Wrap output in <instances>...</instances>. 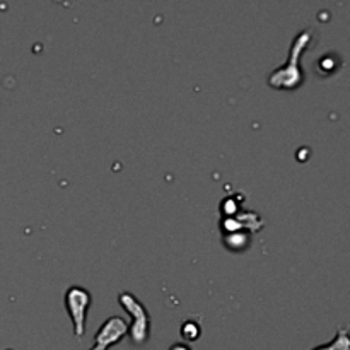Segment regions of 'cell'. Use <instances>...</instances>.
I'll return each instance as SVG.
<instances>
[{
  "mask_svg": "<svg viewBox=\"0 0 350 350\" xmlns=\"http://www.w3.org/2000/svg\"><path fill=\"white\" fill-rule=\"evenodd\" d=\"M180 335L185 342H197L202 337V327L198 321L187 320L181 323Z\"/></svg>",
  "mask_w": 350,
  "mask_h": 350,
  "instance_id": "ba28073f",
  "label": "cell"
},
{
  "mask_svg": "<svg viewBox=\"0 0 350 350\" xmlns=\"http://www.w3.org/2000/svg\"><path fill=\"white\" fill-rule=\"evenodd\" d=\"M170 350H191V347L188 344H174V345H171L170 347Z\"/></svg>",
  "mask_w": 350,
  "mask_h": 350,
  "instance_id": "9c48e42d",
  "label": "cell"
},
{
  "mask_svg": "<svg viewBox=\"0 0 350 350\" xmlns=\"http://www.w3.org/2000/svg\"><path fill=\"white\" fill-rule=\"evenodd\" d=\"M118 303L122 304L123 310L129 313V337L135 347H142L150 338V314L147 308L144 306L142 301L132 293H122L118 296Z\"/></svg>",
  "mask_w": 350,
  "mask_h": 350,
  "instance_id": "7a4b0ae2",
  "label": "cell"
},
{
  "mask_svg": "<svg viewBox=\"0 0 350 350\" xmlns=\"http://www.w3.org/2000/svg\"><path fill=\"white\" fill-rule=\"evenodd\" d=\"M313 350H350V338H349V330L345 327L338 328L337 335L334 337V340L328 342L325 345H318Z\"/></svg>",
  "mask_w": 350,
  "mask_h": 350,
  "instance_id": "52a82bcc",
  "label": "cell"
},
{
  "mask_svg": "<svg viewBox=\"0 0 350 350\" xmlns=\"http://www.w3.org/2000/svg\"><path fill=\"white\" fill-rule=\"evenodd\" d=\"M313 40L311 29H304L294 38L289 50V58L269 75V85L277 91H294L304 84V72L301 68V57Z\"/></svg>",
  "mask_w": 350,
  "mask_h": 350,
  "instance_id": "6da1fadb",
  "label": "cell"
},
{
  "mask_svg": "<svg viewBox=\"0 0 350 350\" xmlns=\"http://www.w3.org/2000/svg\"><path fill=\"white\" fill-rule=\"evenodd\" d=\"M222 241L224 246L229 252H245L246 248H250V243H252V232L246 231H234V232H226L222 234Z\"/></svg>",
  "mask_w": 350,
  "mask_h": 350,
  "instance_id": "8992f818",
  "label": "cell"
},
{
  "mask_svg": "<svg viewBox=\"0 0 350 350\" xmlns=\"http://www.w3.org/2000/svg\"><path fill=\"white\" fill-rule=\"evenodd\" d=\"M92 304V296L88 289L81 286H70L65 291V308L74 327V337L81 340L85 335L88 311Z\"/></svg>",
  "mask_w": 350,
  "mask_h": 350,
  "instance_id": "3957f363",
  "label": "cell"
},
{
  "mask_svg": "<svg viewBox=\"0 0 350 350\" xmlns=\"http://www.w3.org/2000/svg\"><path fill=\"white\" fill-rule=\"evenodd\" d=\"M263 226H265V222H263V219L256 212L239 211L238 214L231 215V217L221 219L222 234L234 231H246L253 234V232H258Z\"/></svg>",
  "mask_w": 350,
  "mask_h": 350,
  "instance_id": "5b68a950",
  "label": "cell"
},
{
  "mask_svg": "<svg viewBox=\"0 0 350 350\" xmlns=\"http://www.w3.org/2000/svg\"><path fill=\"white\" fill-rule=\"evenodd\" d=\"M129 335V323L122 317H109L99 327L94 337V345L89 350H109Z\"/></svg>",
  "mask_w": 350,
  "mask_h": 350,
  "instance_id": "277c9868",
  "label": "cell"
}]
</instances>
